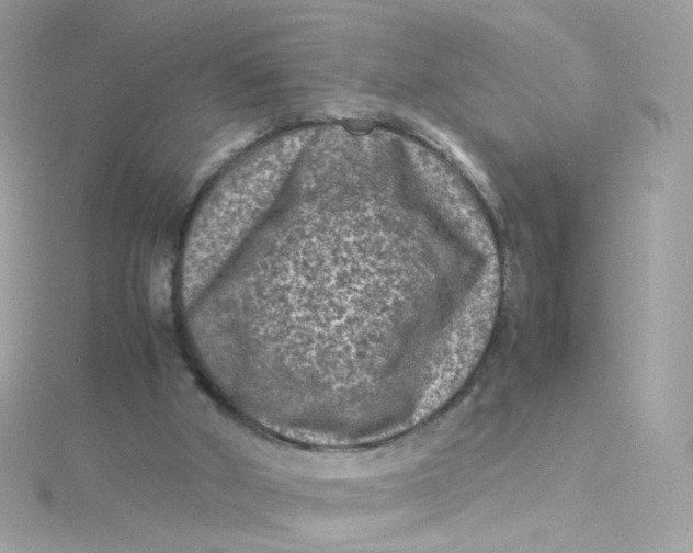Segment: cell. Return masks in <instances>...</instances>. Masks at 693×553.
I'll return each instance as SVG.
<instances>
[{
  "instance_id": "7a4b0ae2",
  "label": "cell",
  "mask_w": 693,
  "mask_h": 553,
  "mask_svg": "<svg viewBox=\"0 0 693 553\" xmlns=\"http://www.w3.org/2000/svg\"><path fill=\"white\" fill-rule=\"evenodd\" d=\"M304 135L266 144L237 161L198 206L179 268L181 307L195 300L262 222L277 199Z\"/></svg>"
},
{
  "instance_id": "6da1fadb",
  "label": "cell",
  "mask_w": 693,
  "mask_h": 553,
  "mask_svg": "<svg viewBox=\"0 0 693 553\" xmlns=\"http://www.w3.org/2000/svg\"><path fill=\"white\" fill-rule=\"evenodd\" d=\"M416 234L380 213L316 205L270 215L195 302L209 369L273 419L384 413L428 377L436 305L398 285Z\"/></svg>"
}]
</instances>
